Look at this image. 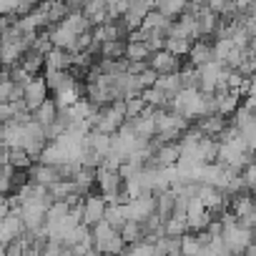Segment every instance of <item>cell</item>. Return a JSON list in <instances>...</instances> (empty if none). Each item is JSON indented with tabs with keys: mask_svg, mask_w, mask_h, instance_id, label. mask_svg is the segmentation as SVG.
Here are the masks:
<instances>
[{
	"mask_svg": "<svg viewBox=\"0 0 256 256\" xmlns=\"http://www.w3.org/2000/svg\"><path fill=\"white\" fill-rule=\"evenodd\" d=\"M73 63H76V56H70L68 50H60V48H53L46 56V70H68Z\"/></svg>",
	"mask_w": 256,
	"mask_h": 256,
	"instance_id": "obj_7",
	"label": "cell"
},
{
	"mask_svg": "<svg viewBox=\"0 0 256 256\" xmlns=\"http://www.w3.org/2000/svg\"><path fill=\"white\" fill-rule=\"evenodd\" d=\"M126 108H128V118H138V116L146 113L148 103L144 100V96H136V98H128L126 100Z\"/></svg>",
	"mask_w": 256,
	"mask_h": 256,
	"instance_id": "obj_21",
	"label": "cell"
},
{
	"mask_svg": "<svg viewBox=\"0 0 256 256\" xmlns=\"http://www.w3.org/2000/svg\"><path fill=\"white\" fill-rule=\"evenodd\" d=\"M48 83H46V76H36L28 86H26V108L30 113H36L46 100H48Z\"/></svg>",
	"mask_w": 256,
	"mask_h": 256,
	"instance_id": "obj_1",
	"label": "cell"
},
{
	"mask_svg": "<svg viewBox=\"0 0 256 256\" xmlns=\"http://www.w3.org/2000/svg\"><path fill=\"white\" fill-rule=\"evenodd\" d=\"M26 224H23V216L20 214H10L0 221V241H3V248H8L13 241H18L23 234H26Z\"/></svg>",
	"mask_w": 256,
	"mask_h": 256,
	"instance_id": "obj_2",
	"label": "cell"
},
{
	"mask_svg": "<svg viewBox=\"0 0 256 256\" xmlns=\"http://www.w3.org/2000/svg\"><path fill=\"white\" fill-rule=\"evenodd\" d=\"M191 40H186V38H168L166 40V50L168 53H174L176 58H181V56H188L191 53Z\"/></svg>",
	"mask_w": 256,
	"mask_h": 256,
	"instance_id": "obj_17",
	"label": "cell"
},
{
	"mask_svg": "<svg viewBox=\"0 0 256 256\" xmlns=\"http://www.w3.org/2000/svg\"><path fill=\"white\" fill-rule=\"evenodd\" d=\"M176 194L174 191H164L156 196V216L166 224L168 218H174V208H176Z\"/></svg>",
	"mask_w": 256,
	"mask_h": 256,
	"instance_id": "obj_9",
	"label": "cell"
},
{
	"mask_svg": "<svg viewBox=\"0 0 256 256\" xmlns=\"http://www.w3.org/2000/svg\"><path fill=\"white\" fill-rule=\"evenodd\" d=\"M86 144H88V148L93 154H98L100 158H106L110 154V148H113V136H106L100 131H90V136L86 138Z\"/></svg>",
	"mask_w": 256,
	"mask_h": 256,
	"instance_id": "obj_8",
	"label": "cell"
},
{
	"mask_svg": "<svg viewBox=\"0 0 256 256\" xmlns=\"http://www.w3.org/2000/svg\"><path fill=\"white\" fill-rule=\"evenodd\" d=\"M144 100H146L151 108H164V106H171V98H168L164 90H158V88H146V90H144Z\"/></svg>",
	"mask_w": 256,
	"mask_h": 256,
	"instance_id": "obj_16",
	"label": "cell"
},
{
	"mask_svg": "<svg viewBox=\"0 0 256 256\" xmlns=\"http://www.w3.org/2000/svg\"><path fill=\"white\" fill-rule=\"evenodd\" d=\"M90 231H93V238H96V244H103V241H108L113 234H118V231H116V228H113V226H110L106 218H103L100 224H96Z\"/></svg>",
	"mask_w": 256,
	"mask_h": 256,
	"instance_id": "obj_20",
	"label": "cell"
},
{
	"mask_svg": "<svg viewBox=\"0 0 256 256\" xmlns=\"http://www.w3.org/2000/svg\"><path fill=\"white\" fill-rule=\"evenodd\" d=\"M58 113H60V108H58V103H56V98H48L33 116H36V120L40 123V126H53L56 120H58Z\"/></svg>",
	"mask_w": 256,
	"mask_h": 256,
	"instance_id": "obj_11",
	"label": "cell"
},
{
	"mask_svg": "<svg viewBox=\"0 0 256 256\" xmlns=\"http://www.w3.org/2000/svg\"><path fill=\"white\" fill-rule=\"evenodd\" d=\"M234 50H236V43H234V40H228V38H216V43H214V56H216L218 63L226 66V60H228V56H231Z\"/></svg>",
	"mask_w": 256,
	"mask_h": 256,
	"instance_id": "obj_15",
	"label": "cell"
},
{
	"mask_svg": "<svg viewBox=\"0 0 256 256\" xmlns=\"http://www.w3.org/2000/svg\"><path fill=\"white\" fill-rule=\"evenodd\" d=\"M181 251H184V256H201L204 246H201V241H198L196 234H186L181 238Z\"/></svg>",
	"mask_w": 256,
	"mask_h": 256,
	"instance_id": "obj_18",
	"label": "cell"
},
{
	"mask_svg": "<svg viewBox=\"0 0 256 256\" xmlns=\"http://www.w3.org/2000/svg\"><path fill=\"white\" fill-rule=\"evenodd\" d=\"M246 96L256 100V76H254V78H248V86H246Z\"/></svg>",
	"mask_w": 256,
	"mask_h": 256,
	"instance_id": "obj_22",
	"label": "cell"
},
{
	"mask_svg": "<svg viewBox=\"0 0 256 256\" xmlns=\"http://www.w3.org/2000/svg\"><path fill=\"white\" fill-rule=\"evenodd\" d=\"M154 58V50L146 46V43H128L126 48V60H131V63H151Z\"/></svg>",
	"mask_w": 256,
	"mask_h": 256,
	"instance_id": "obj_12",
	"label": "cell"
},
{
	"mask_svg": "<svg viewBox=\"0 0 256 256\" xmlns=\"http://www.w3.org/2000/svg\"><path fill=\"white\" fill-rule=\"evenodd\" d=\"M158 76H176V73H181L178 70V66H181V60L174 56V53H168V50H161V53H154V58H151V63H148Z\"/></svg>",
	"mask_w": 256,
	"mask_h": 256,
	"instance_id": "obj_5",
	"label": "cell"
},
{
	"mask_svg": "<svg viewBox=\"0 0 256 256\" xmlns=\"http://www.w3.org/2000/svg\"><path fill=\"white\" fill-rule=\"evenodd\" d=\"M120 236H123V241H126L128 246H136V244H144V241H146V231H144V226L136 224V221H128V224L123 226Z\"/></svg>",
	"mask_w": 256,
	"mask_h": 256,
	"instance_id": "obj_13",
	"label": "cell"
},
{
	"mask_svg": "<svg viewBox=\"0 0 256 256\" xmlns=\"http://www.w3.org/2000/svg\"><path fill=\"white\" fill-rule=\"evenodd\" d=\"M106 221H108L118 234H120V231H123V226L128 224V221H126V216H123V208H120V206H108V208H106Z\"/></svg>",
	"mask_w": 256,
	"mask_h": 256,
	"instance_id": "obj_19",
	"label": "cell"
},
{
	"mask_svg": "<svg viewBox=\"0 0 256 256\" xmlns=\"http://www.w3.org/2000/svg\"><path fill=\"white\" fill-rule=\"evenodd\" d=\"M188 60H191L194 68H204V66L214 63V60H216L214 46H208V43H204V40L194 43V48H191V53H188Z\"/></svg>",
	"mask_w": 256,
	"mask_h": 256,
	"instance_id": "obj_6",
	"label": "cell"
},
{
	"mask_svg": "<svg viewBox=\"0 0 256 256\" xmlns=\"http://www.w3.org/2000/svg\"><path fill=\"white\" fill-rule=\"evenodd\" d=\"M156 10L164 13L166 18H176L188 10V3H184V0H161V3H156Z\"/></svg>",
	"mask_w": 256,
	"mask_h": 256,
	"instance_id": "obj_14",
	"label": "cell"
},
{
	"mask_svg": "<svg viewBox=\"0 0 256 256\" xmlns=\"http://www.w3.org/2000/svg\"><path fill=\"white\" fill-rule=\"evenodd\" d=\"M154 88H158V90H164L171 100L184 90V80H181V73H176V76H158V80H156V86Z\"/></svg>",
	"mask_w": 256,
	"mask_h": 256,
	"instance_id": "obj_10",
	"label": "cell"
},
{
	"mask_svg": "<svg viewBox=\"0 0 256 256\" xmlns=\"http://www.w3.org/2000/svg\"><path fill=\"white\" fill-rule=\"evenodd\" d=\"M28 181H33V184H38V186H46L48 191L56 186V184H60L63 178H60V174H58V168L56 166H46V164H36L30 171H28Z\"/></svg>",
	"mask_w": 256,
	"mask_h": 256,
	"instance_id": "obj_3",
	"label": "cell"
},
{
	"mask_svg": "<svg viewBox=\"0 0 256 256\" xmlns=\"http://www.w3.org/2000/svg\"><path fill=\"white\" fill-rule=\"evenodd\" d=\"M106 208H108V204H106L103 196H88L86 198V211H83V224L88 228H93L96 224H100L106 218Z\"/></svg>",
	"mask_w": 256,
	"mask_h": 256,
	"instance_id": "obj_4",
	"label": "cell"
}]
</instances>
